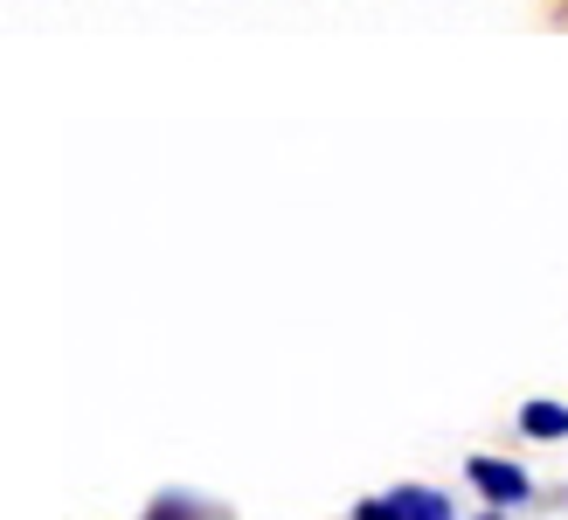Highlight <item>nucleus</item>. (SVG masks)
Wrapping results in <instances>:
<instances>
[{
  "label": "nucleus",
  "instance_id": "nucleus-5",
  "mask_svg": "<svg viewBox=\"0 0 568 520\" xmlns=\"http://www.w3.org/2000/svg\"><path fill=\"white\" fill-rule=\"evenodd\" d=\"M146 520H194V513H187V507H181V500H160V507H153V513H146Z\"/></svg>",
  "mask_w": 568,
  "mask_h": 520
},
{
  "label": "nucleus",
  "instance_id": "nucleus-2",
  "mask_svg": "<svg viewBox=\"0 0 568 520\" xmlns=\"http://www.w3.org/2000/svg\"><path fill=\"white\" fill-rule=\"evenodd\" d=\"M388 507H395V520H458V513H450V500L430 493V486H395Z\"/></svg>",
  "mask_w": 568,
  "mask_h": 520
},
{
  "label": "nucleus",
  "instance_id": "nucleus-3",
  "mask_svg": "<svg viewBox=\"0 0 568 520\" xmlns=\"http://www.w3.org/2000/svg\"><path fill=\"white\" fill-rule=\"evenodd\" d=\"M520 430L541 438V444H555V438H568V410L561 402H520Z\"/></svg>",
  "mask_w": 568,
  "mask_h": 520
},
{
  "label": "nucleus",
  "instance_id": "nucleus-4",
  "mask_svg": "<svg viewBox=\"0 0 568 520\" xmlns=\"http://www.w3.org/2000/svg\"><path fill=\"white\" fill-rule=\"evenodd\" d=\"M354 520H395V507H388V500H361Z\"/></svg>",
  "mask_w": 568,
  "mask_h": 520
},
{
  "label": "nucleus",
  "instance_id": "nucleus-1",
  "mask_svg": "<svg viewBox=\"0 0 568 520\" xmlns=\"http://www.w3.org/2000/svg\"><path fill=\"white\" fill-rule=\"evenodd\" d=\"M465 479L478 486V493H486V507H520V500L534 493V486H527V472L514 466V458H486V451H478V458H465Z\"/></svg>",
  "mask_w": 568,
  "mask_h": 520
},
{
  "label": "nucleus",
  "instance_id": "nucleus-6",
  "mask_svg": "<svg viewBox=\"0 0 568 520\" xmlns=\"http://www.w3.org/2000/svg\"><path fill=\"white\" fill-rule=\"evenodd\" d=\"M478 520H506V507H493V513H478Z\"/></svg>",
  "mask_w": 568,
  "mask_h": 520
}]
</instances>
